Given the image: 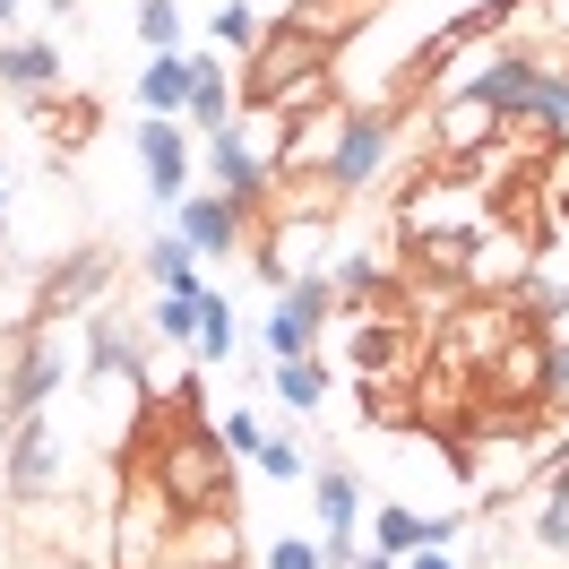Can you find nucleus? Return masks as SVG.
Here are the masks:
<instances>
[{
  "label": "nucleus",
  "mask_w": 569,
  "mask_h": 569,
  "mask_svg": "<svg viewBox=\"0 0 569 569\" xmlns=\"http://www.w3.org/2000/svg\"><path fill=\"white\" fill-rule=\"evenodd\" d=\"M233 449L216 440L190 406H181V423H147V483L164 492L173 518H199V509H224L233 500Z\"/></svg>",
  "instance_id": "obj_1"
},
{
  "label": "nucleus",
  "mask_w": 569,
  "mask_h": 569,
  "mask_svg": "<svg viewBox=\"0 0 569 569\" xmlns=\"http://www.w3.org/2000/svg\"><path fill=\"white\" fill-rule=\"evenodd\" d=\"M389 139H397V104H362L337 121V147H328V181L337 190H362V181H380L389 164Z\"/></svg>",
  "instance_id": "obj_2"
},
{
  "label": "nucleus",
  "mask_w": 569,
  "mask_h": 569,
  "mask_svg": "<svg viewBox=\"0 0 569 569\" xmlns=\"http://www.w3.org/2000/svg\"><path fill=\"white\" fill-rule=\"evenodd\" d=\"M70 380V355H61V337H52V320H36L27 337H18V362H9V380H0V406H9V423L18 415H36L43 397Z\"/></svg>",
  "instance_id": "obj_3"
},
{
  "label": "nucleus",
  "mask_w": 569,
  "mask_h": 569,
  "mask_svg": "<svg viewBox=\"0 0 569 569\" xmlns=\"http://www.w3.org/2000/svg\"><path fill=\"white\" fill-rule=\"evenodd\" d=\"M164 552H173V509L147 483V500H121L112 518V569H164Z\"/></svg>",
  "instance_id": "obj_4"
},
{
  "label": "nucleus",
  "mask_w": 569,
  "mask_h": 569,
  "mask_svg": "<svg viewBox=\"0 0 569 569\" xmlns=\"http://www.w3.org/2000/svg\"><path fill=\"white\" fill-rule=\"evenodd\" d=\"M52 475H61V431H52V415L36 406V415L9 423V500H43Z\"/></svg>",
  "instance_id": "obj_5"
},
{
  "label": "nucleus",
  "mask_w": 569,
  "mask_h": 569,
  "mask_svg": "<svg viewBox=\"0 0 569 569\" xmlns=\"http://www.w3.org/2000/svg\"><path fill=\"white\" fill-rule=\"evenodd\" d=\"M242 199H224V190H190V199H181L173 208V233L190 250H199V259H233V250H242Z\"/></svg>",
  "instance_id": "obj_6"
},
{
  "label": "nucleus",
  "mask_w": 569,
  "mask_h": 569,
  "mask_svg": "<svg viewBox=\"0 0 569 569\" xmlns=\"http://www.w3.org/2000/svg\"><path fill=\"white\" fill-rule=\"evenodd\" d=\"M139 164H147V190H156L164 208H181V199H190V139H181L173 121H156V112H147V130H139Z\"/></svg>",
  "instance_id": "obj_7"
},
{
  "label": "nucleus",
  "mask_w": 569,
  "mask_h": 569,
  "mask_svg": "<svg viewBox=\"0 0 569 569\" xmlns=\"http://www.w3.org/2000/svg\"><path fill=\"white\" fill-rule=\"evenodd\" d=\"M208 173H216V190H224V199H242V208H259V199H268V181H277V173H268V156H259L242 130H216Z\"/></svg>",
  "instance_id": "obj_8"
},
{
  "label": "nucleus",
  "mask_w": 569,
  "mask_h": 569,
  "mask_svg": "<svg viewBox=\"0 0 569 569\" xmlns=\"http://www.w3.org/2000/svg\"><path fill=\"white\" fill-rule=\"evenodd\" d=\"M268 199H277V224L293 216V224H328V208L346 199L337 181H328V164H284L277 181H268Z\"/></svg>",
  "instance_id": "obj_9"
},
{
  "label": "nucleus",
  "mask_w": 569,
  "mask_h": 569,
  "mask_svg": "<svg viewBox=\"0 0 569 569\" xmlns=\"http://www.w3.org/2000/svg\"><path fill=\"white\" fill-rule=\"evenodd\" d=\"M112 277V250H78V259H61L52 268V284H43V302H36V320H70L78 302H96Z\"/></svg>",
  "instance_id": "obj_10"
},
{
  "label": "nucleus",
  "mask_w": 569,
  "mask_h": 569,
  "mask_svg": "<svg viewBox=\"0 0 569 569\" xmlns=\"http://www.w3.org/2000/svg\"><path fill=\"white\" fill-rule=\"evenodd\" d=\"M371 18H380V0H293V9H284V27L311 36V43H328V52L355 36V27H371Z\"/></svg>",
  "instance_id": "obj_11"
},
{
  "label": "nucleus",
  "mask_w": 569,
  "mask_h": 569,
  "mask_svg": "<svg viewBox=\"0 0 569 569\" xmlns=\"http://www.w3.org/2000/svg\"><path fill=\"white\" fill-rule=\"evenodd\" d=\"M190 78H199L190 104H181V112H190V130H208V139H216V130H233V121H242V96L224 87V70H216L208 52H190Z\"/></svg>",
  "instance_id": "obj_12"
},
{
  "label": "nucleus",
  "mask_w": 569,
  "mask_h": 569,
  "mask_svg": "<svg viewBox=\"0 0 569 569\" xmlns=\"http://www.w3.org/2000/svg\"><path fill=\"white\" fill-rule=\"evenodd\" d=\"M52 78H61V52H52V43H0V87H9V96L43 104Z\"/></svg>",
  "instance_id": "obj_13"
},
{
  "label": "nucleus",
  "mask_w": 569,
  "mask_h": 569,
  "mask_svg": "<svg viewBox=\"0 0 569 569\" xmlns=\"http://www.w3.org/2000/svg\"><path fill=\"white\" fill-rule=\"evenodd\" d=\"M190 87H199V78H190V52H147L139 104L156 112V121H164V112H181V104H190Z\"/></svg>",
  "instance_id": "obj_14"
},
{
  "label": "nucleus",
  "mask_w": 569,
  "mask_h": 569,
  "mask_svg": "<svg viewBox=\"0 0 569 569\" xmlns=\"http://www.w3.org/2000/svg\"><path fill=\"white\" fill-rule=\"evenodd\" d=\"M147 277L164 284V293H208V284H199V250L181 242V233H164V242H147Z\"/></svg>",
  "instance_id": "obj_15"
},
{
  "label": "nucleus",
  "mask_w": 569,
  "mask_h": 569,
  "mask_svg": "<svg viewBox=\"0 0 569 569\" xmlns=\"http://www.w3.org/2000/svg\"><path fill=\"white\" fill-rule=\"evenodd\" d=\"M328 284H337V302H346V311H362V302H380V293H389V268H380L371 250H355V259H337V268H328Z\"/></svg>",
  "instance_id": "obj_16"
},
{
  "label": "nucleus",
  "mask_w": 569,
  "mask_h": 569,
  "mask_svg": "<svg viewBox=\"0 0 569 569\" xmlns=\"http://www.w3.org/2000/svg\"><path fill=\"white\" fill-rule=\"evenodd\" d=\"M268 355H277V362H311V355H320V328L302 320L293 302H277V311H268Z\"/></svg>",
  "instance_id": "obj_17"
},
{
  "label": "nucleus",
  "mask_w": 569,
  "mask_h": 569,
  "mask_svg": "<svg viewBox=\"0 0 569 569\" xmlns=\"http://www.w3.org/2000/svg\"><path fill=\"white\" fill-rule=\"evenodd\" d=\"M320 518H328V535H355V509H362V492H355V475L346 466H320Z\"/></svg>",
  "instance_id": "obj_18"
},
{
  "label": "nucleus",
  "mask_w": 569,
  "mask_h": 569,
  "mask_svg": "<svg viewBox=\"0 0 569 569\" xmlns=\"http://www.w3.org/2000/svg\"><path fill=\"white\" fill-rule=\"evenodd\" d=\"M208 27H216V43H233V52H259V36H268V18H259L250 0H224Z\"/></svg>",
  "instance_id": "obj_19"
},
{
  "label": "nucleus",
  "mask_w": 569,
  "mask_h": 569,
  "mask_svg": "<svg viewBox=\"0 0 569 569\" xmlns=\"http://www.w3.org/2000/svg\"><path fill=\"white\" fill-rule=\"evenodd\" d=\"M199 302H208V293H164V302H156V337L199 346Z\"/></svg>",
  "instance_id": "obj_20"
},
{
  "label": "nucleus",
  "mask_w": 569,
  "mask_h": 569,
  "mask_svg": "<svg viewBox=\"0 0 569 569\" xmlns=\"http://www.w3.org/2000/svg\"><path fill=\"white\" fill-rule=\"evenodd\" d=\"M371 543L406 561V552H423V518H415V509H380V527H371Z\"/></svg>",
  "instance_id": "obj_21"
},
{
  "label": "nucleus",
  "mask_w": 569,
  "mask_h": 569,
  "mask_svg": "<svg viewBox=\"0 0 569 569\" xmlns=\"http://www.w3.org/2000/svg\"><path fill=\"white\" fill-rule=\"evenodd\" d=\"M277 397H284V406H320L328 371H320V362H277Z\"/></svg>",
  "instance_id": "obj_22"
},
{
  "label": "nucleus",
  "mask_w": 569,
  "mask_h": 569,
  "mask_svg": "<svg viewBox=\"0 0 569 569\" xmlns=\"http://www.w3.org/2000/svg\"><path fill=\"white\" fill-rule=\"evenodd\" d=\"M139 36L147 52H181V9L173 0H139Z\"/></svg>",
  "instance_id": "obj_23"
},
{
  "label": "nucleus",
  "mask_w": 569,
  "mask_h": 569,
  "mask_svg": "<svg viewBox=\"0 0 569 569\" xmlns=\"http://www.w3.org/2000/svg\"><path fill=\"white\" fill-rule=\"evenodd\" d=\"M233 337H242V328H233V311H224V302L208 293V302H199V355L224 362V355H233Z\"/></svg>",
  "instance_id": "obj_24"
},
{
  "label": "nucleus",
  "mask_w": 569,
  "mask_h": 569,
  "mask_svg": "<svg viewBox=\"0 0 569 569\" xmlns=\"http://www.w3.org/2000/svg\"><path fill=\"white\" fill-rule=\"evenodd\" d=\"M216 440H224V449H233V458H259V440H268V423H259V415H250V406H233V415H224V423H216Z\"/></svg>",
  "instance_id": "obj_25"
},
{
  "label": "nucleus",
  "mask_w": 569,
  "mask_h": 569,
  "mask_svg": "<svg viewBox=\"0 0 569 569\" xmlns=\"http://www.w3.org/2000/svg\"><path fill=\"white\" fill-rule=\"evenodd\" d=\"M268 569H328V561H320V543H302V535H277V543H268Z\"/></svg>",
  "instance_id": "obj_26"
},
{
  "label": "nucleus",
  "mask_w": 569,
  "mask_h": 569,
  "mask_svg": "<svg viewBox=\"0 0 569 569\" xmlns=\"http://www.w3.org/2000/svg\"><path fill=\"white\" fill-rule=\"evenodd\" d=\"M259 475L293 483V475H302V449H293V440H259Z\"/></svg>",
  "instance_id": "obj_27"
},
{
  "label": "nucleus",
  "mask_w": 569,
  "mask_h": 569,
  "mask_svg": "<svg viewBox=\"0 0 569 569\" xmlns=\"http://www.w3.org/2000/svg\"><path fill=\"white\" fill-rule=\"evenodd\" d=\"M406 569H458L449 552H406Z\"/></svg>",
  "instance_id": "obj_28"
},
{
  "label": "nucleus",
  "mask_w": 569,
  "mask_h": 569,
  "mask_svg": "<svg viewBox=\"0 0 569 569\" xmlns=\"http://www.w3.org/2000/svg\"><path fill=\"white\" fill-rule=\"evenodd\" d=\"M9 190H18V181H9V164H0V233H9Z\"/></svg>",
  "instance_id": "obj_29"
},
{
  "label": "nucleus",
  "mask_w": 569,
  "mask_h": 569,
  "mask_svg": "<svg viewBox=\"0 0 569 569\" xmlns=\"http://www.w3.org/2000/svg\"><path fill=\"white\" fill-rule=\"evenodd\" d=\"M355 569H397V552H362V561Z\"/></svg>",
  "instance_id": "obj_30"
},
{
  "label": "nucleus",
  "mask_w": 569,
  "mask_h": 569,
  "mask_svg": "<svg viewBox=\"0 0 569 569\" xmlns=\"http://www.w3.org/2000/svg\"><path fill=\"white\" fill-rule=\"evenodd\" d=\"M9 9H18V0H0V27H9Z\"/></svg>",
  "instance_id": "obj_31"
},
{
  "label": "nucleus",
  "mask_w": 569,
  "mask_h": 569,
  "mask_svg": "<svg viewBox=\"0 0 569 569\" xmlns=\"http://www.w3.org/2000/svg\"><path fill=\"white\" fill-rule=\"evenodd\" d=\"M43 9H78V0H43Z\"/></svg>",
  "instance_id": "obj_32"
}]
</instances>
